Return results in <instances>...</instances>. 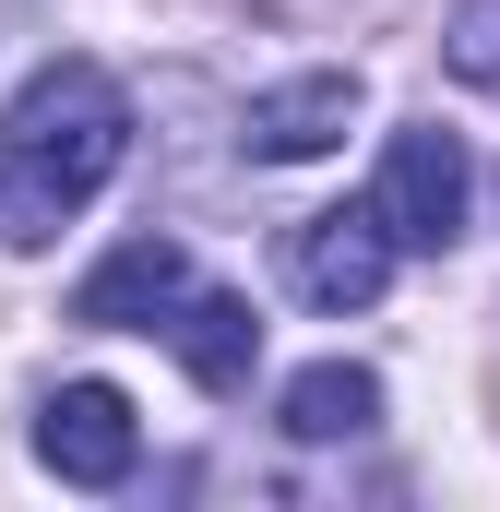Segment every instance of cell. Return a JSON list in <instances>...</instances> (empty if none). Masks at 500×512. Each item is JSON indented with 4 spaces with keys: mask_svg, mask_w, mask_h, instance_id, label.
Masks as SVG:
<instances>
[{
    "mask_svg": "<svg viewBox=\"0 0 500 512\" xmlns=\"http://www.w3.org/2000/svg\"><path fill=\"white\" fill-rule=\"evenodd\" d=\"M441 60H453V84H477V96H500V0H465V12H453Z\"/></svg>",
    "mask_w": 500,
    "mask_h": 512,
    "instance_id": "9c48e42d",
    "label": "cell"
},
{
    "mask_svg": "<svg viewBox=\"0 0 500 512\" xmlns=\"http://www.w3.org/2000/svg\"><path fill=\"white\" fill-rule=\"evenodd\" d=\"M393 227H381V203H334V215H310L298 227V251H286V274H298V298L310 310H370L381 286H393Z\"/></svg>",
    "mask_w": 500,
    "mask_h": 512,
    "instance_id": "277c9868",
    "label": "cell"
},
{
    "mask_svg": "<svg viewBox=\"0 0 500 512\" xmlns=\"http://www.w3.org/2000/svg\"><path fill=\"white\" fill-rule=\"evenodd\" d=\"M167 346H179V370L203 393H250V370H262V322H250V298H227V286H191L167 310Z\"/></svg>",
    "mask_w": 500,
    "mask_h": 512,
    "instance_id": "52a82bcc",
    "label": "cell"
},
{
    "mask_svg": "<svg viewBox=\"0 0 500 512\" xmlns=\"http://www.w3.org/2000/svg\"><path fill=\"white\" fill-rule=\"evenodd\" d=\"M465 191H477V167H465V143L453 131H393V155H381V227L405 239V251H453L465 239Z\"/></svg>",
    "mask_w": 500,
    "mask_h": 512,
    "instance_id": "3957f363",
    "label": "cell"
},
{
    "mask_svg": "<svg viewBox=\"0 0 500 512\" xmlns=\"http://www.w3.org/2000/svg\"><path fill=\"white\" fill-rule=\"evenodd\" d=\"M36 465L60 477V489H120L131 465H143V417H131L120 382H60L36 405Z\"/></svg>",
    "mask_w": 500,
    "mask_h": 512,
    "instance_id": "7a4b0ae2",
    "label": "cell"
},
{
    "mask_svg": "<svg viewBox=\"0 0 500 512\" xmlns=\"http://www.w3.org/2000/svg\"><path fill=\"white\" fill-rule=\"evenodd\" d=\"M370 417H381V382L358 358H322V370H298V382L274 393V429L286 441H358Z\"/></svg>",
    "mask_w": 500,
    "mask_h": 512,
    "instance_id": "ba28073f",
    "label": "cell"
},
{
    "mask_svg": "<svg viewBox=\"0 0 500 512\" xmlns=\"http://www.w3.org/2000/svg\"><path fill=\"white\" fill-rule=\"evenodd\" d=\"M131 155V96L96 60H48L12 108H0V239L48 251Z\"/></svg>",
    "mask_w": 500,
    "mask_h": 512,
    "instance_id": "6da1fadb",
    "label": "cell"
},
{
    "mask_svg": "<svg viewBox=\"0 0 500 512\" xmlns=\"http://www.w3.org/2000/svg\"><path fill=\"white\" fill-rule=\"evenodd\" d=\"M358 72H298V84H274V96H250V155L262 167H310V155H334L346 131H358Z\"/></svg>",
    "mask_w": 500,
    "mask_h": 512,
    "instance_id": "8992f818",
    "label": "cell"
},
{
    "mask_svg": "<svg viewBox=\"0 0 500 512\" xmlns=\"http://www.w3.org/2000/svg\"><path fill=\"white\" fill-rule=\"evenodd\" d=\"M179 298H191V251H179V239H120V251L72 286V322H96V334H155Z\"/></svg>",
    "mask_w": 500,
    "mask_h": 512,
    "instance_id": "5b68a950",
    "label": "cell"
}]
</instances>
